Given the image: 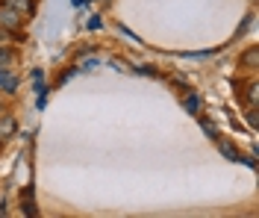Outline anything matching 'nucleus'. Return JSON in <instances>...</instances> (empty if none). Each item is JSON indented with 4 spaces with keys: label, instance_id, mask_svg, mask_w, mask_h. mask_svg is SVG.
Here are the masks:
<instances>
[{
    "label": "nucleus",
    "instance_id": "obj_1",
    "mask_svg": "<svg viewBox=\"0 0 259 218\" xmlns=\"http://www.w3.org/2000/svg\"><path fill=\"white\" fill-rule=\"evenodd\" d=\"M24 21L27 18L21 15V12H15L12 6H0V27H6V30H12V33H21V27H24Z\"/></svg>",
    "mask_w": 259,
    "mask_h": 218
},
{
    "label": "nucleus",
    "instance_id": "obj_2",
    "mask_svg": "<svg viewBox=\"0 0 259 218\" xmlns=\"http://www.w3.org/2000/svg\"><path fill=\"white\" fill-rule=\"evenodd\" d=\"M18 85H21V80H18L15 71H12V68H0V89H3L6 95H15Z\"/></svg>",
    "mask_w": 259,
    "mask_h": 218
},
{
    "label": "nucleus",
    "instance_id": "obj_3",
    "mask_svg": "<svg viewBox=\"0 0 259 218\" xmlns=\"http://www.w3.org/2000/svg\"><path fill=\"white\" fill-rule=\"evenodd\" d=\"M6 6H12L15 12H21L24 18H30L32 12H35V0H3Z\"/></svg>",
    "mask_w": 259,
    "mask_h": 218
},
{
    "label": "nucleus",
    "instance_id": "obj_4",
    "mask_svg": "<svg viewBox=\"0 0 259 218\" xmlns=\"http://www.w3.org/2000/svg\"><path fill=\"white\" fill-rule=\"evenodd\" d=\"M15 130H18L15 118L3 112V115H0V142H3V139H9V136H15Z\"/></svg>",
    "mask_w": 259,
    "mask_h": 218
},
{
    "label": "nucleus",
    "instance_id": "obj_5",
    "mask_svg": "<svg viewBox=\"0 0 259 218\" xmlns=\"http://www.w3.org/2000/svg\"><path fill=\"white\" fill-rule=\"evenodd\" d=\"M239 62H242L244 68H250V71H253V68H256V62H259V51H256V45H253V48H247V51H244L242 56H239Z\"/></svg>",
    "mask_w": 259,
    "mask_h": 218
},
{
    "label": "nucleus",
    "instance_id": "obj_6",
    "mask_svg": "<svg viewBox=\"0 0 259 218\" xmlns=\"http://www.w3.org/2000/svg\"><path fill=\"white\" fill-rule=\"evenodd\" d=\"M15 51H9V45H0V68H12L15 65Z\"/></svg>",
    "mask_w": 259,
    "mask_h": 218
},
{
    "label": "nucleus",
    "instance_id": "obj_7",
    "mask_svg": "<svg viewBox=\"0 0 259 218\" xmlns=\"http://www.w3.org/2000/svg\"><path fill=\"white\" fill-rule=\"evenodd\" d=\"M183 106H186L192 115H200V98H197V95H186V98H183Z\"/></svg>",
    "mask_w": 259,
    "mask_h": 218
},
{
    "label": "nucleus",
    "instance_id": "obj_8",
    "mask_svg": "<svg viewBox=\"0 0 259 218\" xmlns=\"http://www.w3.org/2000/svg\"><path fill=\"white\" fill-rule=\"evenodd\" d=\"M18 38H21V33H12V30L0 27V45H12V41H18Z\"/></svg>",
    "mask_w": 259,
    "mask_h": 218
},
{
    "label": "nucleus",
    "instance_id": "obj_9",
    "mask_svg": "<svg viewBox=\"0 0 259 218\" xmlns=\"http://www.w3.org/2000/svg\"><path fill=\"white\" fill-rule=\"evenodd\" d=\"M256 89H259L256 83H250V85H247V101H250V106H256Z\"/></svg>",
    "mask_w": 259,
    "mask_h": 218
},
{
    "label": "nucleus",
    "instance_id": "obj_10",
    "mask_svg": "<svg viewBox=\"0 0 259 218\" xmlns=\"http://www.w3.org/2000/svg\"><path fill=\"white\" fill-rule=\"evenodd\" d=\"M200 124H203V130H206V133H209L212 139H215V136H218V133H215V127H212V124H209V121H206V118H203V121H200Z\"/></svg>",
    "mask_w": 259,
    "mask_h": 218
},
{
    "label": "nucleus",
    "instance_id": "obj_11",
    "mask_svg": "<svg viewBox=\"0 0 259 218\" xmlns=\"http://www.w3.org/2000/svg\"><path fill=\"white\" fill-rule=\"evenodd\" d=\"M3 112H6V109H3V103H0V115H3Z\"/></svg>",
    "mask_w": 259,
    "mask_h": 218
}]
</instances>
